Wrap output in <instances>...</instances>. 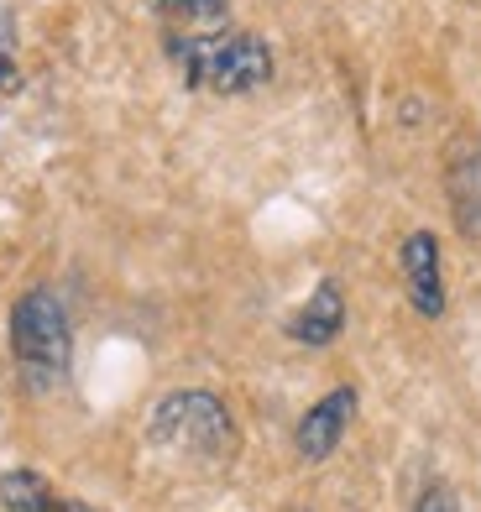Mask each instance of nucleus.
<instances>
[{"instance_id": "obj_1", "label": "nucleus", "mask_w": 481, "mask_h": 512, "mask_svg": "<svg viewBox=\"0 0 481 512\" xmlns=\"http://www.w3.org/2000/svg\"><path fill=\"white\" fill-rule=\"evenodd\" d=\"M168 53L178 58L183 79L210 95H251L272 79V48L257 32H183L168 37Z\"/></svg>"}, {"instance_id": "obj_2", "label": "nucleus", "mask_w": 481, "mask_h": 512, "mask_svg": "<svg viewBox=\"0 0 481 512\" xmlns=\"http://www.w3.org/2000/svg\"><path fill=\"white\" fill-rule=\"evenodd\" d=\"M11 356L27 371V382L48 387L58 382L68 361H74V330H68V309L53 288H27L11 304Z\"/></svg>"}, {"instance_id": "obj_3", "label": "nucleus", "mask_w": 481, "mask_h": 512, "mask_svg": "<svg viewBox=\"0 0 481 512\" xmlns=\"http://www.w3.org/2000/svg\"><path fill=\"white\" fill-rule=\"evenodd\" d=\"M147 434L157 439V445L183 450L194 460H225L236 450V418H231V408H225L215 392H204V387L168 392V398L152 408Z\"/></svg>"}, {"instance_id": "obj_4", "label": "nucleus", "mask_w": 481, "mask_h": 512, "mask_svg": "<svg viewBox=\"0 0 481 512\" xmlns=\"http://www.w3.org/2000/svg\"><path fill=\"white\" fill-rule=\"evenodd\" d=\"M398 267H403L408 304L424 319H440L445 314V272H440V241H434V230H408Z\"/></svg>"}, {"instance_id": "obj_5", "label": "nucleus", "mask_w": 481, "mask_h": 512, "mask_svg": "<svg viewBox=\"0 0 481 512\" xmlns=\"http://www.w3.org/2000/svg\"><path fill=\"white\" fill-rule=\"evenodd\" d=\"M351 418H356V387H330L325 398L299 418V429H293V450H299L304 460H330L340 450V439H346Z\"/></svg>"}, {"instance_id": "obj_6", "label": "nucleus", "mask_w": 481, "mask_h": 512, "mask_svg": "<svg viewBox=\"0 0 481 512\" xmlns=\"http://www.w3.org/2000/svg\"><path fill=\"white\" fill-rule=\"evenodd\" d=\"M340 330H346V293H340L335 277H325V283H314V293L293 309L288 335L299 345H314V351H319V345H335Z\"/></svg>"}, {"instance_id": "obj_7", "label": "nucleus", "mask_w": 481, "mask_h": 512, "mask_svg": "<svg viewBox=\"0 0 481 512\" xmlns=\"http://www.w3.org/2000/svg\"><path fill=\"white\" fill-rule=\"evenodd\" d=\"M450 183V215L461 225V236L481 241V142H461L445 168Z\"/></svg>"}, {"instance_id": "obj_8", "label": "nucleus", "mask_w": 481, "mask_h": 512, "mask_svg": "<svg viewBox=\"0 0 481 512\" xmlns=\"http://www.w3.org/2000/svg\"><path fill=\"white\" fill-rule=\"evenodd\" d=\"M58 492L42 471H0V507L6 512H58Z\"/></svg>"}, {"instance_id": "obj_9", "label": "nucleus", "mask_w": 481, "mask_h": 512, "mask_svg": "<svg viewBox=\"0 0 481 512\" xmlns=\"http://www.w3.org/2000/svg\"><path fill=\"white\" fill-rule=\"evenodd\" d=\"M157 16H168L173 27H183L189 37L199 32H220L225 27V11H231V0H152Z\"/></svg>"}, {"instance_id": "obj_10", "label": "nucleus", "mask_w": 481, "mask_h": 512, "mask_svg": "<svg viewBox=\"0 0 481 512\" xmlns=\"http://www.w3.org/2000/svg\"><path fill=\"white\" fill-rule=\"evenodd\" d=\"M414 512H461V497H455L450 481H429L414 502Z\"/></svg>"}, {"instance_id": "obj_11", "label": "nucleus", "mask_w": 481, "mask_h": 512, "mask_svg": "<svg viewBox=\"0 0 481 512\" xmlns=\"http://www.w3.org/2000/svg\"><path fill=\"white\" fill-rule=\"evenodd\" d=\"M0 79H11V42L0 37Z\"/></svg>"}, {"instance_id": "obj_12", "label": "nucleus", "mask_w": 481, "mask_h": 512, "mask_svg": "<svg viewBox=\"0 0 481 512\" xmlns=\"http://www.w3.org/2000/svg\"><path fill=\"white\" fill-rule=\"evenodd\" d=\"M58 512H100V507H89V502H68V497H63V502H58Z\"/></svg>"}]
</instances>
